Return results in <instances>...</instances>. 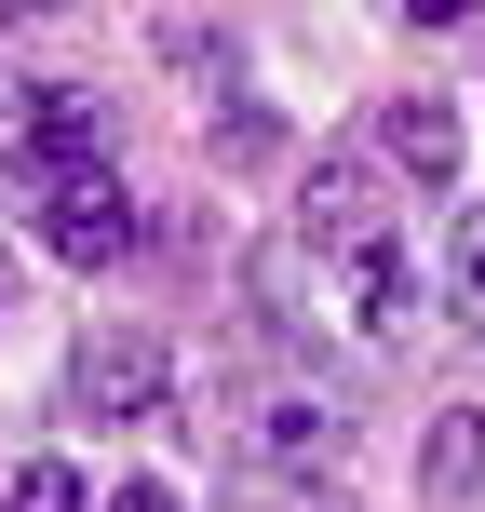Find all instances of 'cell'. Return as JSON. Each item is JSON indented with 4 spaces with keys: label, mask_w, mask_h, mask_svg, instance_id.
<instances>
[{
    "label": "cell",
    "mask_w": 485,
    "mask_h": 512,
    "mask_svg": "<svg viewBox=\"0 0 485 512\" xmlns=\"http://www.w3.org/2000/svg\"><path fill=\"white\" fill-rule=\"evenodd\" d=\"M256 283H270L297 324H351L364 351H391V337L418 324V256H405V230H391V203H378L364 162H324V176L297 189V230L270 243Z\"/></svg>",
    "instance_id": "cell-1"
},
{
    "label": "cell",
    "mask_w": 485,
    "mask_h": 512,
    "mask_svg": "<svg viewBox=\"0 0 485 512\" xmlns=\"http://www.w3.org/2000/svg\"><path fill=\"white\" fill-rule=\"evenodd\" d=\"M418 472H432V486H472L485 472V418H445V432L418 445Z\"/></svg>",
    "instance_id": "cell-8"
},
{
    "label": "cell",
    "mask_w": 485,
    "mask_h": 512,
    "mask_svg": "<svg viewBox=\"0 0 485 512\" xmlns=\"http://www.w3.org/2000/svg\"><path fill=\"white\" fill-rule=\"evenodd\" d=\"M14 512H95V499H81L68 459H27V472H14Z\"/></svg>",
    "instance_id": "cell-9"
},
{
    "label": "cell",
    "mask_w": 485,
    "mask_h": 512,
    "mask_svg": "<svg viewBox=\"0 0 485 512\" xmlns=\"http://www.w3.org/2000/svg\"><path fill=\"white\" fill-rule=\"evenodd\" d=\"M0 162H14L27 189H95L108 176V95H81V81H27L14 122H0Z\"/></svg>",
    "instance_id": "cell-2"
},
{
    "label": "cell",
    "mask_w": 485,
    "mask_h": 512,
    "mask_svg": "<svg viewBox=\"0 0 485 512\" xmlns=\"http://www.w3.org/2000/svg\"><path fill=\"white\" fill-rule=\"evenodd\" d=\"M337 432H351V418H337V405H310V391H283V405H256V459H270V472H324L337 459Z\"/></svg>",
    "instance_id": "cell-6"
},
{
    "label": "cell",
    "mask_w": 485,
    "mask_h": 512,
    "mask_svg": "<svg viewBox=\"0 0 485 512\" xmlns=\"http://www.w3.org/2000/svg\"><path fill=\"white\" fill-rule=\"evenodd\" d=\"M297 512H351V499H297Z\"/></svg>",
    "instance_id": "cell-11"
},
{
    "label": "cell",
    "mask_w": 485,
    "mask_h": 512,
    "mask_svg": "<svg viewBox=\"0 0 485 512\" xmlns=\"http://www.w3.org/2000/svg\"><path fill=\"white\" fill-rule=\"evenodd\" d=\"M445 283H459V324L485 337V203L459 216V243H445Z\"/></svg>",
    "instance_id": "cell-7"
},
{
    "label": "cell",
    "mask_w": 485,
    "mask_h": 512,
    "mask_svg": "<svg viewBox=\"0 0 485 512\" xmlns=\"http://www.w3.org/2000/svg\"><path fill=\"white\" fill-rule=\"evenodd\" d=\"M378 149H391V176H405V189H459V108H445V95H391L378 108Z\"/></svg>",
    "instance_id": "cell-4"
},
{
    "label": "cell",
    "mask_w": 485,
    "mask_h": 512,
    "mask_svg": "<svg viewBox=\"0 0 485 512\" xmlns=\"http://www.w3.org/2000/svg\"><path fill=\"white\" fill-rule=\"evenodd\" d=\"M68 391H81V418H162V391H176V364H162V337H95Z\"/></svg>",
    "instance_id": "cell-3"
},
{
    "label": "cell",
    "mask_w": 485,
    "mask_h": 512,
    "mask_svg": "<svg viewBox=\"0 0 485 512\" xmlns=\"http://www.w3.org/2000/svg\"><path fill=\"white\" fill-rule=\"evenodd\" d=\"M108 512H176V486H108Z\"/></svg>",
    "instance_id": "cell-10"
},
{
    "label": "cell",
    "mask_w": 485,
    "mask_h": 512,
    "mask_svg": "<svg viewBox=\"0 0 485 512\" xmlns=\"http://www.w3.org/2000/svg\"><path fill=\"white\" fill-rule=\"evenodd\" d=\"M41 243L68 256V270H108V256H135V203H122V176L54 189V203H41Z\"/></svg>",
    "instance_id": "cell-5"
}]
</instances>
